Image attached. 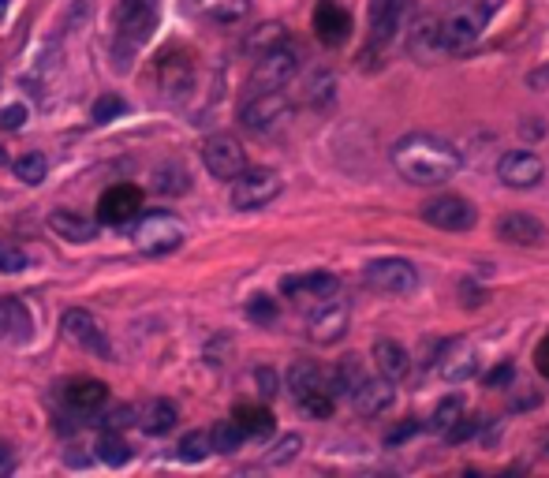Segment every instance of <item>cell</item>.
Returning a JSON list of instances; mask_svg holds the SVG:
<instances>
[{
    "mask_svg": "<svg viewBox=\"0 0 549 478\" xmlns=\"http://www.w3.org/2000/svg\"><path fill=\"white\" fill-rule=\"evenodd\" d=\"M0 161H4V154H0Z\"/></svg>",
    "mask_w": 549,
    "mask_h": 478,
    "instance_id": "51",
    "label": "cell"
},
{
    "mask_svg": "<svg viewBox=\"0 0 549 478\" xmlns=\"http://www.w3.org/2000/svg\"><path fill=\"white\" fill-rule=\"evenodd\" d=\"M374 363H378L381 378L400 381V378H408L411 355H408V348H404V344H396V340L381 337V340H374Z\"/></svg>",
    "mask_w": 549,
    "mask_h": 478,
    "instance_id": "25",
    "label": "cell"
},
{
    "mask_svg": "<svg viewBox=\"0 0 549 478\" xmlns=\"http://www.w3.org/2000/svg\"><path fill=\"white\" fill-rule=\"evenodd\" d=\"M348 325H352V314H348V303H340L337 296H325L314 303V310H310L307 318V337L314 340V344H322V348H329V344H337V340H344V333H348Z\"/></svg>",
    "mask_w": 549,
    "mask_h": 478,
    "instance_id": "11",
    "label": "cell"
},
{
    "mask_svg": "<svg viewBox=\"0 0 549 478\" xmlns=\"http://www.w3.org/2000/svg\"><path fill=\"white\" fill-rule=\"evenodd\" d=\"M98 456L109 467H124L131 460V445H127L124 430H105L98 441Z\"/></svg>",
    "mask_w": 549,
    "mask_h": 478,
    "instance_id": "32",
    "label": "cell"
},
{
    "mask_svg": "<svg viewBox=\"0 0 549 478\" xmlns=\"http://www.w3.org/2000/svg\"><path fill=\"white\" fill-rule=\"evenodd\" d=\"M120 113H127V101L116 98V94H101V98L94 101V109H90V120H94V124H109V120Z\"/></svg>",
    "mask_w": 549,
    "mask_h": 478,
    "instance_id": "39",
    "label": "cell"
},
{
    "mask_svg": "<svg viewBox=\"0 0 549 478\" xmlns=\"http://www.w3.org/2000/svg\"><path fill=\"white\" fill-rule=\"evenodd\" d=\"M411 53H415V57H437V53H445V49H441V34H437V23L434 19H423V23H419V30H415V34H411Z\"/></svg>",
    "mask_w": 549,
    "mask_h": 478,
    "instance_id": "33",
    "label": "cell"
},
{
    "mask_svg": "<svg viewBox=\"0 0 549 478\" xmlns=\"http://www.w3.org/2000/svg\"><path fill=\"white\" fill-rule=\"evenodd\" d=\"M363 277L374 292H385V296H411V292L419 288V269H415V262L396 258V254L374 258V262L363 269Z\"/></svg>",
    "mask_w": 549,
    "mask_h": 478,
    "instance_id": "7",
    "label": "cell"
},
{
    "mask_svg": "<svg viewBox=\"0 0 549 478\" xmlns=\"http://www.w3.org/2000/svg\"><path fill=\"white\" fill-rule=\"evenodd\" d=\"M210 452H213L210 449V434H206V430H191V434L176 445V460H183V464H202Z\"/></svg>",
    "mask_w": 549,
    "mask_h": 478,
    "instance_id": "34",
    "label": "cell"
},
{
    "mask_svg": "<svg viewBox=\"0 0 549 478\" xmlns=\"http://www.w3.org/2000/svg\"><path fill=\"white\" fill-rule=\"evenodd\" d=\"M299 71V53L288 42H277L262 49L258 60H254L251 71V90H281L292 75Z\"/></svg>",
    "mask_w": 549,
    "mask_h": 478,
    "instance_id": "9",
    "label": "cell"
},
{
    "mask_svg": "<svg viewBox=\"0 0 549 478\" xmlns=\"http://www.w3.org/2000/svg\"><path fill=\"white\" fill-rule=\"evenodd\" d=\"M542 176H546V165L535 150H508L497 161V180L505 183L508 191H531L542 183Z\"/></svg>",
    "mask_w": 549,
    "mask_h": 478,
    "instance_id": "14",
    "label": "cell"
},
{
    "mask_svg": "<svg viewBox=\"0 0 549 478\" xmlns=\"http://www.w3.org/2000/svg\"><path fill=\"white\" fill-rule=\"evenodd\" d=\"M437 370H441L445 381H467L479 374V359H475V352L467 348L464 340H449V344H441Z\"/></svg>",
    "mask_w": 549,
    "mask_h": 478,
    "instance_id": "23",
    "label": "cell"
},
{
    "mask_svg": "<svg viewBox=\"0 0 549 478\" xmlns=\"http://www.w3.org/2000/svg\"><path fill=\"white\" fill-rule=\"evenodd\" d=\"M109 400V385L94 378H75L71 385H64V404L71 415H94L98 408H105Z\"/></svg>",
    "mask_w": 549,
    "mask_h": 478,
    "instance_id": "22",
    "label": "cell"
},
{
    "mask_svg": "<svg viewBox=\"0 0 549 478\" xmlns=\"http://www.w3.org/2000/svg\"><path fill=\"white\" fill-rule=\"evenodd\" d=\"M363 366H359V359L355 355H348L344 363L333 370V378L325 381L329 385V393H333V400H352V393L359 389V381H363Z\"/></svg>",
    "mask_w": 549,
    "mask_h": 478,
    "instance_id": "29",
    "label": "cell"
},
{
    "mask_svg": "<svg viewBox=\"0 0 549 478\" xmlns=\"http://www.w3.org/2000/svg\"><path fill=\"white\" fill-rule=\"evenodd\" d=\"M243 441H247V434L240 430V422L236 419H221L217 426L210 430V449L213 452H236V449H243Z\"/></svg>",
    "mask_w": 549,
    "mask_h": 478,
    "instance_id": "31",
    "label": "cell"
},
{
    "mask_svg": "<svg viewBox=\"0 0 549 478\" xmlns=\"http://www.w3.org/2000/svg\"><path fill=\"white\" fill-rule=\"evenodd\" d=\"M236 422L247 437H269L273 434V415L266 408H254V404H240L236 408Z\"/></svg>",
    "mask_w": 549,
    "mask_h": 478,
    "instance_id": "30",
    "label": "cell"
},
{
    "mask_svg": "<svg viewBox=\"0 0 549 478\" xmlns=\"http://www.w3.org/2000/svg\"><path fill=\"white\" fill-rule=\"evenodd\" d=\"M460 165H464L460 150L430 131H411L393 146V169L400 172V180L415 183V187H437V183L452 180Z\"/></svg>",
    "mask_w": 549,
    "mask_h": 478,
    "instance_id": "1",
    "label": "cell"
},
{
    "mask_svg": "<svg viewBox=\"0 0 549 478\" xmlns=\"http://www.w3.org/2000/svg\"><path fill=\"white\" fill-rule=\"evenodd\" d=\"M60 329H64V337L71 340V344H79L83 352L98 355V359H113V344H109V337H105V329L98 325V318L94 314H86V310L71 307L60 314Z\"/></svg>",
    "mask_w": 549,
    "mask_h": 478,
    "instance_id": "12",
    "label": "cell"
},
{
    "mask_svg": "<svg viewBox=\"0 0 549 478\" xmlns=\"http://www.w3.org/2000/svg\"><path fill=\"white\" fill-rule=\"evenodd\" d=\"M195 12L202 19H210V23H240L243 15L251 12V0H195Z\"/></svg>",
    "mask_w": 549,
    "mask_h": 478,
    "instance_id": "28",
    "label": "cell"
},
{
    "mask_svg": "<svg viewBox=\"0 0 549 478\" xmlns=\"http://www.w3.org/2000/svg\"><path fill=\"white\" fill-rule=\"evenodd\" d=\"M232 191H228V198H232V206L236 210H262V206H269L273 198L281 195V176L273 169H243L240 176H232Z\"/></svg>",
    "mask_w": 549,
    "mask_h": 478,
    "instance_id": "8",
    "label": "cell"
},
{
    "mask_svg": "<svg viewBox=\"0 0 549 478\" xmlns=\"http://www.w3.org/2000/svg\"><path fill=\"white\" fill-rule=\"evenodd\" d=\"M460 415H464V400H460V396H445L434 408V415H430V430H434V434H449Z\"/></svg>",
    "mask_w": 549,
    "mask_h": 478,
    "instance_id": "36",
    "label": "cell"
},
{
    "mask_svg": "<svg viewBox=\"0 0 549 478\" xmlns=\"http://www.w3.org/2000/svg\"><path fill=\"white\" fill-rule=\"evenodd\" d=\"M490 15H493V4H486V0H467V4H460L456 12H449L437 23L441 49H445V53H464V49H471V45L479 42L482 30H486V23H490Z\"/></svg>",
    "mask_w": 549,
    "mask_h": 478,
    "instance_id": "3",
    "label": "cell"
},
{
    "mask_svg": "<svg viewBox=\"0 0 549 478\" xmlns=\"http://www.w3.org/2000/svg\"><path fill=\"white\" fill-rule=\"evenodd\" d=\"M202 165L217 176V180H232L247 169V154L243 146L232 135H213V139L202 142Z\"/></svg>",
    "mask_w": 549,
    "mask_h": 478,
    "instance_id": "15",
    "label": "cell"
},
{
    "mask_svg": "<svg viewBox=\"0 0 549 478\" xmlns=\"http://www.w3.org/2000/svg\"><path fill=\"white\" fill-rule=\"evenodd\" d=\"M310 105H318V101H329L333 98V75H329V71H322V75H314V79H310Z\"/></svg>",
    "mask_w": 549,
    "mask_h": 478,
    "instance_id": "42",
    "label": "cell"
},
{
    "mask_svg": "<svg viewBox=\"0 0 549 478\" xmlns=\"http://www.w3.org/2000/svg\"><path fill=\"white\" fill-rule=\"evenodd\" d=\"M288 116H292V101L284 98V90H251L240 105V124L254 135H273Z\"/></svg>",
    "mask_w": 549,
    "mask_h": 478,
    "instance_id": "6",
    "label": "cell"
},
{
    "mask_svg": "<svg viewBox=\"0 0 549 478\" xmlns=\"http://www.w3.org/2000/svg\"><path fill=\"white\" fill-rule=\"evenodd\" d=\"M139 210H142V191L135 183H116L98 202V217L105 225H127L131 217H139Z\"/></svg>",
    "mask_w": 549,
    "mask_h": 478,
    "instance_id": "17",
    "label": "cell"
},
{
    "mask_svg": "<svg viewBox=\"0 0 549 478\" xmlns=\"http://www.w3.org/2000/svg\"><path fill=\"white\" fill-rule=\"evenodd\" d=\"M314 34H318L325 45L348 42V34H352V15H348V8H340L337 0H318V8H314Z\"/></svg>",
    "mask_w": 549,
    "mask_h": 478,
    "instance_id": "19",
    "label": "cell"
},
{
    "mask_svg": "<svg viewBox=\"0 0 549 478\" xmlns=\"http://www.w3.org/2000/svg\"><path fill=\"white\" fill-rule=\"evenodd\" d=\"M254 381H258V393L266 396V400H273L277 389H281V378H277L269 366H258V370H254Z\"/></svg>",
    "mask_w": 549,
    "mask_h": 478,
    "instance_id": "43",
    "label": "cell"
},
{
    "mask_svg": "<svg viewBox=\"0 0 549 478\" xmlns=\"http://www.w3.org/2000/svg\"><path fill=\"white\" fill-rule=\"evenodd\" d=\"M154 187L161 191V195H183V191L191 187V176H187L183 165H165V169H157Z\"/></svg>",
    "mask_w": 549,
    "mask_h": 478,
    "instance_id": "37",
    "label": "cell"
},
{
    "mask_svg": "<svg viewBox=\"0 0 549 478\" xmlns=\"http://www.w3.org/2000/svg\"><path fill=\"white\" fill-rule=\"evenodd\" d=\"M299 449H303V437H299V434L281 437V441L273 445V452L266 456V464H273V467L288 464V460H296V456H299Z\"/></svg>",
    "mask_w": 549,
    "mask_h": 478,
    "instance_id": "40",
    "label": "cell"
},
{
    "mask_svg": "<svg viewBox=\"0 0 549 478\" xmlns=\"http://www.w3.org/2000/svg\"><path fill=\"white\" fill-rule=\"evenodd\" d=\"M288 393L310 419H329L333 415V393L325 385V374L314 363H292L288 366Z\"/></svg>",
    "mask_w": 549,
    "mask_h": 478,
    "instance_id": "4",
    "label": "cell"
},
{
    "mask_svg": "<svg viewBox=\"0 0 549 478\" xmlns=\"http://www.w3.org/2000/svg\"><path fill=\"white\" fill-rule=\"evenodd\" d=\"M15 176H19V180L23 183H30V187H34V183H42L45 176H49V157L45 154H38V150H30V154H23V157H15Z\"/></svg>",
    "mask_w": 549,
    "mask_h": 478,
    "instance_id": "35",
    "label": "cell"
},
{
    "mask_svg": "<svg viewBox=\"0 0 549 478\" xmlns=\"http://www.w3.org/2000/svg\"><path fill=\"white\" fill-rule=\"evenodd\" d=\"M508 381H512V366H501V370H493V374H486V385H490V389H497V385H508Z\"/></svg>",
    "mask_w": 549,
    "mask_h": 478,
    "instance_id": "47",
    "label": "cell"
},
{
    "mask_svg": "<svg viewBox=\"0 0 549 478\" xmlns=\"http://www.w3.org/2000/svg\"><path fill=\"white\" fill-rule=\"evenodd\" d=\"M8 4H12V0H0V19H4V15H8Z\"/></svg>",
    "mask_w": 549,
    "mask_h": 478,
    "instance_id": "50",
    "label": "cell"
},
{
    "mask_svg": "<svg viewBox=\"0 0 549 478\" xmlns=\"http://www.w3.org/2000/svg\"><path fill=\"white\" fill-rule=\"evenodd\" d=\"M49 228H53L60 239H68V243H90V239H98V221H90V217H83V213L75 210H53L49 213Z\"/></svg>",
    "mask_w": 549,
    "mask_h": 478,
    "instance_id": "26",
    "label": "cell"
},
{
    "mask_svg": "<svg viewBox=\"0 0 549 478\" xmlns=\"http://www.w3.org/2000/svg\"><path fill=\"white\" fill-rule=\"evenodd\" d=\"M34 337V318L23 299H0V340L8 344H27Z\"/></svg>",
    "mask_w": 549,
    "mask_h": 478,
    "instance_id": "24",
    "label": "cell"
},
{
    "mask_svg": "<svg viewBox=\"0 0 549 478\" xmlns=\"http://www.w3.org/2000/svg\"><path fill=\"white\" fill-rule=\"evenodd\" d=\"M23 269H27V251L12 239H0V273H23Z\"/></svg>",
    "mask_w": 549,
    "mask_h": 478,
    "instance_id": "38",
    "label": "cell"
},
{
    "mask_svg": "<svg viewBox=\"0 0 549 478\" xmlns=\"http://www.w3.org/2000/svg\"><path fill=\"white\" fill-rule=\"evenodd\" d=\"M538 370H542V374L549 378V337L538 344Z\"/></svg>",
    "mask_w": 549,
    "mask_h": 478,
    "instance_id": "48",
    "label": "cell"
},
{
    "mask_svg": "<svg viewBox=\"0 0 549 478\" xmlns=\"http://www.w3.org/2000/svg\"><path fill=\"white\" fill-rule=\"evenodd\" d=\"M154 79L169 101H183L195 90V57L187 49H165L154 64Z\"/></svg>",
    "mask_w": 549,
    "mask_h": 478,
    "instance_id": "10",
    "label": "cell"
},
{
    "mask_svg": "<svg viewBox=\"0 0 549 478\" xmlns=\"http://www.w3.org/2000/svg\"><path fill=\"white\" fill-rule=\"evenodd\" d=\"M396 400V389L389 378H363L359 381V389L352 393V408L363 415V419H378V415H385V411L393 408Z\"/></svg>",
    "mask_w": 549,
    "mask_h": 478,
    "instance_id": "18",
    "label": "cell"
},
{
    "mask_svg": "<svg viewBox=\"0 0 549 478\" xmlns=\"http://www.w3.org/2000/svg\"><path fill=\"white\" fill-rule=\"evenodd\" d=\"M131 239H135V247L142 254H169L176 247H183V239H187V228H183L180 217H172V213H142L135 228H131Z\"/></svg>",
    "mask_w": 549,
    "mask_h": 478,
    "instance_id": "5",
    "label": "cell"
},
{
    "mask_svg": "<svg viewBox=\"0 0 549 478\" xmlns=\"http://www.w3.org/2000/svg\"><path fill=\"white\" fill-rule=\"evenodd\" d=\"M139 415V426L146 430L150 437H161V434H169L172 426H176V419H180V411H176V404L172 400H150L142 411H135Z\"/></svg>",
    "mask_w": 549,
    "mask_h": 478,
    "instance_id": "27",
    "label": "cell"
},
{
    "mask_svg": "<svg viewBox=\"0 0 549 478\" xmlns=\"http://www.w3.org/2000/svg\"><path fill=\"white\" fill-rule=\"evenodd\" d=\"M415 434H419V422L408 419V422H400V426H393V430L385 434V445H389V449H396V445H404V441H411Z\"/></svg>",
    "mask_w": 549,
    "mask_h": 478,
    "instance_id": "44",
    "label": "cell"
},
{
    "mask_svg": "<svg viewBox=\"0 0 549 478\" xmlns=\"http://www.w3.org/2000/svg\"><path fill=\"white\" fill-rule=\"evenodd\" d=\"M23 120H27V109H23V105H8V109L0 113V127H4V131H19Z\"/></svg>",
    "mask_w": 549,
    "mask_h": 478,
    "instance_id": "45",
    "label": "cell"
},
{
    "mask_svg": "<svg viewBox=\"0 0 549 478\" xmlns=\"http://www.w3.org/2000/svg\"><path fill=\"white\" fill-rule=\"evenodd\" d=\"M157 19H161V4L157 0H120V8H116V45H113L116 64H127L142 45L154 38Z\"/></svg>",
    "mask_w": 549,
    "mask_h": 478,
    "instance_id": "2",
    "label": "cell"
},
{
    "mask_svg": "<svg viewBox=\"0 0 549 478\" xmlns=\"http://www.w3.org/2000/svg\"><path fill=\"white\" fill-rule=\"evenodd\" d=\"M408 15V0H374L370 4V42L389 45L396 38V30L404 27Z\"/></svg>",
    "mask_w": 549,
    "mask_h": 478,
    "instance_id": "20",
    "label": "cell"
},
{
    "mask_svg": "<svg viewBox=\"0 0 549 478\" xmlns=\"http://www.w3.org/2000/svg\"><path fill=\"white\" fill-rule=\"evenodd\" d=\"M423 221L441 232H467L479 221V210L460 195H437L423 206Z\"/></svg>",
    "mask_w": 549,
    "mask_h": 478,
    "instance_id": "13",
    "label": "cell"
},
{
    "mask_svg": "<svg viewBox=\"0 0 549 478\" xmlns=\"http://www.w3.org/2000/svg\"><path fill=\"white\" fill-rule=\"evenodd\" d=\"M131 422H135V408H116L109 419H101V426H105V430H124Z\"/></svg>",
    "mask_w": 549,
    "mask_h": 478,
    "instance_id": "46",
    "label": "cell"
},
{
    "mask_svg": "<svg viewBox=\"0 0 549 478\" xmlns=\"http://www.w3.org/2000/svg\"><path fill=\"white\" fill-rule=\"evenodd\" d=\"M497 236L512 247H538V243H546V225L535 213H505L497 221Z\"/></svg>",
    "mask_w": 549,
    "mask_h": 478,
    "instance_id": "21",
    "label": "cell"
},
{
    "mask_svg": "<svg viewBox=\"0 0 549 478\" xmlns=\"http://www.w3.org/2000/svg\"><path fill=\"white\" fill-rule=\"evenodd\" d=\"M281 292L288 299H296V303H318V299H325V296H337L340 281L333 273H325V269H310V273H292V277H284Z\"/></svg>",
    "mask_w": 549,
    "mask_h": 478,
    "instance_id": "16",
    "label": "cell"
},
{
    "mask_svg": "<svg viewBox=\"0 0 549 478\" xmlns=\"http://www.w3.org/2000/svg\"><path fill=\"white\" fill-rule=\"evenodd\" d=\"M8 464V445H4V441H0V467Z\"/></svg>",
    "mask_w": 549,
    "mask_h": 478,
    "instance_id": "49",
    "label": "cell"
},
{
    "mask_svg": "<svg viewBox=\"0 0 549 478\" xmlns=\"http://www.w3.org/2000/svg\"><path fill=\"white\" fill-rule=\"evenodd\" d=\"M247 318L258 325H273L277 322V303L269 296H254L251 303H247Z\"/></svg>",
    "mask_w": 549,
    "mask_h": 478,
    "instance_id": "41",
    "label": "cell"
}]
</instances>
